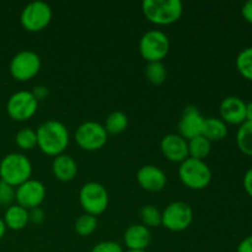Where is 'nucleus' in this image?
I'll return each mask as SVG.
<instances>
[{"label":"nucleus","mask_w":252,"mask_h":252,"mask_svg":"<svg viewBox=\"0 0 252 252\" xmlns=\"http://www.w3.org/2000/svg\"><path fill=\"white\" fill-rule=\"evenodd\" d=\"M37 147L47 155L57 157L63 154L70 142L66 126L57 120H47L36 130Z\"/></svg>","instance_id":"1"},{"label":"nucleus","mask_w":252,"mask_h":252,"mask_svg":"<svg viewBox=\"0 0 252 252\" xmlns=\"http://www.w3.org/2000/svg\"><path fill=\"white\" fill-rule=\"evenodd\" d=\"M32 162L22 153L12 152L0 160V180L17 187L31 179Z\"/></svg>","instance_id":"2"},{"label":"nucleus","mask_w":252,"mask_h":252,"mask_svg":"<svg viewBox=\"0 0 252 252\" xmlns=\"http://www.w3.org/2000/svg\"><path fill=\"white\" fill-rule=\"evenodd\" d=\"M142 11L153 24L171 25L182 16L184 4L181 0H144Z\"/></svg>","instance_id":"3"},{"label":"nucleus","mask_w":252,"mask_h":252,"mask_svg":"<svg viewBox=\"0 0 252 252\" xmlns=\"http://www.w3.org/2000/svg\"><path fill=\"white\" fill-rule=\"evenodd\" d=\"M179 177L191 189H203L211 184L212 170L204 160L187 158L180 164Z\"/></svg>","instance_id":"4"},{"label":"nucleus","mask_w":252,"mask_h":252,"mask_svg":"<svg viewBox=\"0 0 252 252\" xmlns=\"http://www.w3.org/2000/svg\"><path fill=\"white\" fill-rule=\"evenodd\" d=\"M108 192L103 185L96 181H89L81 186L79 202L85 213L100 216L108 207Z\"/></svg>","instance_id":"5"},{"label":"nucleus","mask_w":252,"mask_h":252,"mask_svg":"<svg viewBox=\"0 0 252 252\" xmlns=\"http://www.w3.org/2000/svg\"><path fill=\"white\" fill-rule=\"evenodd\" d=\"M170 51V39L160 30H149L139 39V53L148 63L161 62Z\"/></svg>","instance_id":"6"},{"label":"nucleus","mask_w":252,"mask_h":252,"mask_svg":"<svg viewBox=\"0 0 252 252\" xmlns=\"http://www.w3.org/2000/svg\"><path fill=\"white\" fill-rule=\"evenodd\" d=\"M52 17L53 11L49 4L42 0H34L25 5L20 15V22L27 31L38 32L51 24Z\"/></svg>","instance_id":"7"},{"label":"nucleus","mask_w":252,"mask_h":252,"mask_svg":"<svg viewBox=\"0 0 252 252\" xmlns=\"http://www.w3.org/2000/svg\"><path fill=\"white\" fill-rule=\"evenodd\" d=\"M41 57L31 49L19 51L11 58L9 64L10 74L19 81L31 80L41 70Z\"/></svg>","instance_id":"8"},{"label":"nucleus","mask_w":252,"mask_h":252,"mask_svg":"<svg viewBox=\"0 0 252 252\" xmlns=\"http://www.w3.org/2000/svg\"><path fill=\"white\" fill-rule=\"evenodd\" d=\"M108 133L103 125L96 121H85L75 130V140L79 147L88 152L101 149L107 143Z\"/></svg>","instance_id":"9"},{"label":"nucleus","mask_w":252,"mask_h":252,"mask_svg":"<svg viewBox=\"0 0 252 252\" xmlns=\"http://www.w3.org/2000/svg\"><path fill=\"white\" fill-rule=\"evenodd\" d=\"M193 220V209L184 201L171 202L161 213V225L171 231H184Z\"/></svg>","instance_id":"10"},{"label":"nucleus","mask_w":252,"mask_h":252,"mask_svg":"<svg viewBox=\"0 0 252 252\" xmlns=\"http://www.w3.org/2000/svg\"><path fill=\"white\" fill-rule=\"evenodd\" d=\"M39 101L34 97L32 91L20 90L12 94L6 102V112L12 120L27 121L36 115Z\"/></svg>","instance_id":"11"},{"label":"nucleus","mask_w":252,"mask_h":252,"mask_svg":"<svg viewBox=\"0 0 252 252\" xmlns=\"http://www.w3.org/2000/svg\"><path fill=\"white\" fill-rule=\"evenodd\" d=\"M46 186L34 179L27 180L15 189V201L19 206L26 209L39 207L46 198Z\"/></svg>","instance_id":"12"},{"label":"nucleus","mask_w":252,"mask_h":252,"mask_svg":"<svg viewBox=\"0 0 252 252\" xmlns=\"http://www.w3.org/2000/svg\"><path fill=\"white\" fill-rule=\"evenodd\" d=\"M206 118L202 116L198 108L194 105H189L182 111L179 122V134L185 139L189 140L202 134Z\"/></svg>","instance_id":"13"},{"label":"nucleus","mask_w":252,"mask_h":252,"mask_svg":"<svg viewBox=\"0 0 252 252\" xmlns=\"http://www.w3.org/2000/svg\"><path fill=\"white\" fill-rule=\"evenodd\" d=\"M160 149L167 160L181 164L189 158V140L176 133H169L162 137Z\"/></svg>","instance_id":"14"},{"label":"nucleus","mask_w":252,"mask_h":252,"mask_svg":"<svg viewBox=\"0 0 252 252\" xmlns=\"http://www.w3.org/2000/svg\"><path fill=\"white\" fill-rule=\"evenodd\" d=\"M137 181L143 189L149 192H159L166 186V175L155 165H144L137 172Z\"/></svg>","instance_id":"15"},{"label":"nucleus","mask_w":252,"mask_h":252,"mask_svg":"<svg viewBox=\"0 0 252 252\" xmlns=\"http://www.w3.org/2000/svg\"><path fill=\"white\" fill-rule=\"evenodd\" d=\"M219 113L225 123L241 125L246 121V102L238 96H228L220 102Z\"/></svg>","instance_id":"16"},{"label":"nucleus","mask_w":252,"mask_h":252,"mask_svg":"<svg viewBox=\"0 0 252 252\" xmlns=\"http://www.w3.org/2000/svg\"><path fill=\"white\" fill-rule=\"evenodd\" d=\"M123 240L128 250H147L152 241V234L149 228L143 224H132L126 229Z\"/></svg>","instance_id":"17"},{"label":"nucleus","mask_w":252,"mask_h":252,"mask_svg":"<svg viewBox=\"0 0 252 252\" xmlns=\"http://www.w3.org/2000/svg\"><path fill=\"white\" fill-rule=\"evenodd\" d=\"M52 172L62 182H69L74 180L78 174V164L68 154H59L54 157L52 161Z\"/></svg>","instance_id":"18"},{"label":"nucleus","mask_w":252,"mask_h":252,"mask_svg":"<svg viewBox=\"0 0 252 252\" xmlns=\"http://www.w3.org/2000/svg\"><path fill=\"white\" fill-rule=\"evenodd\" d=\"M6 229L11 230H22L27 224L30 223L29 209L19 206L17 203H12L11 206L6 207L2 217Z\"/></svg>","instance_id":"19"},{"label":"nucleus","mask_w":252,"mask_h":252,"mask_svg":"<svg viewBox=\"0 0 252 252\" xmlns=\"http://www.w3.org/2000/svg\"><path fill=\"white\" fill-rule=\"evenodd\" d=\"M226 134H228V127L221 118L209 117L204 120L202 135L206 137L209 142H218L224 139Z\"/></svg>","instance_id":"20"},{"label":"nucleus","mask_w":252,"mask_h":252,"mask_svg":"<svg viewBox=\"0 0 252 252\" xmlns=\"http://www.w3.org/2000/svg\"><path fill=\"white\" fill-rule=\"evenodd\" d=\"M212 150V142L203 135H198L189 140V157L204 160Z\"/></svg>","instance_id":"21"},{"label":"nucleus","mask_w":252,"mask_h":252,"mask_svg":"<svg viewBox=\"0 0 252 252\" xmlns=\"http://www.w3.org/2000/svg\"><path fill=\"white\" fill-rule=\"evenodd\" d=\"M236 144L241 153L252 157V122L245 121L241 123L236 132Z\"/></svg>","instance_id":"22"},{"label":"nucleus","mask_w":252,"mask_h":252,"mask_svg":"<svg viewBox=\"0 0 252 252\" xmlns=\"http://www.w3.org/2000/svg\"><path fill=\"white\" fill-rule=\"evenodd\" d=\"M105 129L110 134H118L126 130L128 127V117L125 112L122 111H113L110 115L106 117L105 125H103Z\"/></svg>","instance_id":"23"},{"label":"nucleus","mask_w":252,"mask_h":252,"mask_svg":"<svg viewBox=\"0 0 252 252\" xmlns=\"http://www.w3.org/2000/svg\"><path fill=\"white\" fill-rule=\"evenodd\" d=\"M235 65L241 76L252 81V46L239 52L235 59Z\"/></svg>","instance_id":"24"},{"label":"nucleus","mask_w":252,"mask_h":252,"mask_svg":"<svg viewBox=\"0 0 252 252\" xmlns=\"http://www.w3.org/2000/svg\"><path fill=\"white\" fill-rule=\"evenodd\" d=\"M167 70L162 62H150L145 68V76L148 81L154 85H161L166 80Z\"/></svg>","instance_id":"25"},{"label":"nucleus","mask_w":252,"mask_h":252,"mask_svg":"<svg viewBox=\"0 0 252 252\" xmlns=\"http://www.w3.org/2000/svg\"><path fill=\"white\" fill-rule=\"evenodd\" d=\"M96 228H97V218L88 213L79 216L75 220V225H74L76 234H79L80 236L91 235L96 230Z\"/></svg>","instance_id":"26"},{"label":"nucleus","mask_w":252,"mask_h":252,"mask_svg":"<svg viewBox=\"0 0 252 252\" xmlns=\"http://www.w3.org/2000/svg\"><path fill=\"white\" fill-rule=\"evenodd\" d=\"M140 219H142L143 225H145L147 228H157V226L161 225V213L153 204H147V206L142 207Z\"/></svg>","instance_id":"27"},{"label":"nucleus","mask_w":252,"mask_h":252,"mask_svg":"<svg viewBox=\"0 0 252 252\" xmlns=\"http://www.w3.org/2000/svg\"><path fill=\"white\" fill-rule=\"evenodd\" d=\"M15 143L22 150H31L37 145L36 130L32 128H22L15 135Z\"/></svg>","instance_id":"28"},{"label":"nucleus","mask_w":252,"mask_h":252,"mask_svg":"<svg viewBox=\"0 0 252 252\" xmlns=\"http://www.w3.org/2000/svg\"><path fill=\"white\" fill-rule=\"evenodd\" d=\"M15 201V187L0 180V206L9 207Z\"/></svg>","instance_id":"29"},{"label":"nucleus","mask_w":252,"mask_h":252,"mask_svg":"<svg viewBox=\"0 0 252 252\" xmlns=\"http://www.w3.org/2000/svg\"><path fill=\"white\" fill-rule=\"evenodd\" d=\"M90 252H125L122 246L116 241H101V243L96 244Z\"/></svg>","instance_id":"30"},{"label":"nucleus","mask_w":252,"mask_h":252,"mask_svg":"<svg viewBox=\"0 0 252 252\" xmlns=\"http://www.w3.org/2000/svg\"><path fill=\"white\" fill-rule=\"evenodd\" d=\"M29 217L30 221L34 224H39L44 220V212L43 209L39 208V207H36V208H32L29 211Z\"/></svg>","instance_id":"31"},{"label":"nucleus","mask_w":252,"mask_h":252,"mask_svg":"<svg viewBox=\"0 0 252 252\" xmlns=\"http://www.w3.org/2000/svg\"><path fill=\"white\" fill-rule=\"evenodd\" d=\"M243 184H244V189H245L246 193H248L252 198V166L245 172V175H244Z\"/></svg>","instance_id":"32"},{"label":"nucleus","mask_w":252,"mask_h":252,"mask_svg":"<svg viewBox=\"0 0 252 252\" xmlns=\"http://www.w3.org/2000/svg\"><path fill=\"white\" fill-rule=\"evenodd\" d=\"M32 94H33L34 97L39 101V100H43V98H46L47 96H48L49 90L47 86L37 85V86H34L33 90H32Z\"/></svg>","instance_id":"33"},{"label":"nucleus","mask_w":252,"mask_h":252,"mask_svg":"<svg viewBox=\"0 0 252 252\" xmlns=\"http://www.w3.org/2000/svg\"><path fill=\"white\" fill-rule=\"evenodd\" d=\"M241 15L244 19L252 25V0H249L241 7Z\"/></svg>","instance_id":"34"},{"label":"nucleus","mask_w":252,"mask_h":252,"mask_svg":"<svg viewBox=\"0 0 252 252\" xmlns=\"http://www.w3.org/2000/svg\"><path fill=\"white\" fill-rule=\"evenodd\" d=\"M236 252H252V235L246 236L240 241Z\"/></svg>","instance_id":"35"},{"label":"nucleus","mask_w":252,"mask_h":252,"mask_svg":"<svg viewBox=\"0 0 252 252\" xmlns=\"http://www.w3.org/2000/svg\"><path fill=\"white\" fill-rule=\"evenodd\" d=\"M246 121L252 122V101L246 103Z\"/></svg>","instance_id":"36"},{"label":"nucleus","mask_w":252,"mask_h":252,"mask_svg":"<svg viewBox=\"0 0 252 252\" xmlns=\"http://www.w3.org/2000/svg\"><path fill=\"white\" fill-rule=\"evenodd\" d=\"M5 233H6V225H5L4 220H2V218L0 217V240L4 238Z\"/></svg>","instance_id":"37"},{"label":"nucleus","mask_w":252,"mask_h":252,"mask_svg":"<svg viewBox=\"0 0 252 252\" xmlns=\"http://www.w3.org/2000/svg\"><path fill=\"white\" fill-rule=\"evenodd\" d=\"M126 252H148L147 250H128Z\"/></svg>","instance_id":"38"}]
</instances>
